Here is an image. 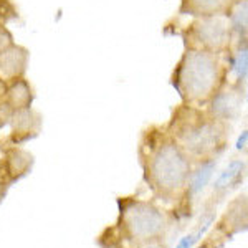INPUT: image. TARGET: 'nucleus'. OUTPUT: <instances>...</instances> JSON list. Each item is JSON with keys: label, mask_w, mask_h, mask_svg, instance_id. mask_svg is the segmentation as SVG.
Wrapping results in <instances>:
<instances>
[{"label": "nucleus", "mask_w": 248, "mask_h": 248, "mask_svg": "<svg viewBox=\"0 0 248 248\" xmlns=\"http://www.w3.org/2000/svg\"><path fill=\"white\" fill-rule=\"evenodd\" d=\"M166 131L190 161L197 162L222 154L230 138V124L212 116L203 106L184 103L174 108Z\"/></svg>", "instance_id": "1"}, {"label": "nucleus", "mask_w": 248, "mask_h": 248, "mask_svg": "<svg viewBox=\"0 0 248 248\" xmlns=\"http://www.w3.org/2000/svg\"><path fill=\"white\" fill-rule=\"evenodd\" d=\"M141 155L146 181L159 194L174 195L187 186L192 161L166 129L151 127L144 133Z\"/></svg>", "instance_id": "2"}, {"label": "nucleus", "mask_w": 248, "mask_h": 248, "mask_svg": "<svg viewBox=\"0 0 248 248\" xmlns=\"http://www.w3.org/2000/svg\"><path fill=\"white\" fill-rule=\"evenodd\" d=\"M225 81L227 65L223 55L195 48H184L170 75V86L179 94L181 103L192 106H205Z\"/></svg>", "instance_id": "3"}, {"label": "nucleus", "mask_w": 248, "mask_h": 248, "mask_svg": "<svg viewBox=\"0 0 248 248\" xmlns=\"http://www.w3.org/2000/svg\"><path fill=\"white\" fill-rule=\"evenodd\" d=\"M181 35L184 48H195L215 55H225L233 43V35L225 15L192 18Z\"/></svg>", "instance_id": "4"}, {"label": "nucleus", "mask_w": 248, "mask_h": 248, "mask_svg": "<svg viewBox=\"0 0 248 248\" xmlns=\"http://www.w3.org/2000/svg\"><path fill=\"white\" fill-rule=\"evenodd\" d=\"M123 223L133 238L153 240L162 233L164 215L153 203L136 201L124 207Z\"/></svg>", "instance_id": "5"}, {"label": "nucleus", "mask_w": 248, "mask_h": 248, "mask_svg": "<svg viewBox=\"0 0 248 248\" xmlns=\"http://www.w3.org/2000/svg\"><path fill=\"white\" fill-rule=\"evenodd\" d=\"M247 105V88L238 86L237 83L227 79L222 86L215 91L207 103L205 109L220 121L230 124L242 116Z\"/></svg>", "instance_id": "6"}, {"label": "nucleus", "mask_w": 248, "mask_h": 248, "mask_svg": "<svg viewBox=\"0 0 248 248\" xmlns=\"http://www.w3.org/2000/svg\"><path fill=\"white\" fill-rule=\"evenodd\" d=\"M30 63V51L29 48L22 45H10L7 50L0 53V79L12 81V79L23 78L27 75Z\"/></svg>", "instance_id": "7"}, {"label": "nucleus", "mask_w": 248, "mask_h": 248, "mask_svg": "<svg viewBox=\"0 0 248 248\" xmlns=\"http://www.w3.org/2000/svg\"><path fill=\"white\" fill-rule=\"evenodd\" d=\"M227 79L238 86H248V40H233L225 55Z\"/></svg>", "instance_id": "8"}, {"label": "nucleus", "mask_w": 248, "mask_h": 248, "mask_svg": "<svg viewBox=\"0 0 248 248\" xmlns=\"http://www.w3.org/2000/svg\"><path fill=\"white\" fill-rule=\"evenodd\" d=\"M33 166V155L22 147H10L5 151L0 162V179L3 182H15L25 177Z\"/></svg>", "instance_id": "9"}, {"label": "nucleus", "mask_w": 248, "mask_h": 248, "mask_svg": "<svg viewBox=\"0 0 248 248\" xmlns=\"http://www.w3.org/2000/svg\"><path fill=\"white\" fill-rule=\"evenodd\" d=\"M9 123L12 126L10 139L14 144H20L37 138L40 129H42V116L33 108L14 111Z\"/></svg>", "instance_id": "10"}, {"label": "nucleus", "mask_w": 248, "mask_h": 248, "mask_svg": "<svg viewBox=\"0 0 248 248\" xmlns=\"http://www.w3.org/2000/svg\"><path fill=\"white\" fill-rule=\"evenodd\" d=\"M3 101L12 111H20L31 108L35 101V90L31 83L23 78L12 79L5 83V93H3Z\"/></svg>", "instance_id": "11"}, {"label": "nucleus", "mask_w": 248, "mask_h": 248, "mask_svg": "<svg viewBox=\"0 0 248 248\" xmlns=\"http://www.w3.org/2000/svg\"><path fill=\"white\" fill-rule=\"evenodd\" d=\"M232 2L233 0H181L177 14L190 18L225 15Z\"/></svg>", "instance_id": "12"}, {"label": "nucleus", "mask_w": 248, "mask_h": 248, "mask_svg": "<svg viewBox=\"0 0 248 248\" xmlns=\"http://www.w3.org/2000/svg\"><path fill=\"white\" fill-rule=\"evenodd\" d=\"M233 40H248V0H233L225 12Z\"/></svg>", "instance_id": "13"}, {"label": "nucleus", "mask_w": 248, "mask_h": 248, "mask_svg": "<svg viewBox=\"0 0 248 248\" xmlns=\"http://www.w3.org/2000/svg\"><path fill=\"white\" fill-rule=\"evenodd\" d=\"M217 167V157L205 159V161H199V166L195 170L190 172L189 175V190L190 194H199L207 187V184L210 182L214 170Z\"/></svg>", "instance_id": "14"}, {"label": "nucleus", "mask_w": 248, "mask_h": 248, "mask_svg": "<svg viewBox=\"0 0 248 248\" xmlns=\"http://www.w3.org/2000/svg\"><path fill=\"white\" fill-rule=\"evenodd\" d=\"M243 172H245V162L238 161V159L232 161L229 166L225 167V170L218 175V179L214 184V189L215 190L229 189L230 186H233L235 182L240 181V177L243 175Z\"/></svg>", "instance_id": "15"}, {"label": "nucleus", "mask_w": 248, "mask_h": 248, "mask_svg": "<svg viewBox=\"0 0 248 248\" xmlns=\"http://www.w3.org/2000/svg\"><path fill=\"white\" fill-rule=\"evenodd\" d=\"M227 218H229V225L233 229V232H238L242 229H245L247 225V202H245V195L243 197H238L237 202L232 203L229 214H227Z\"/></svg>", "instance_id": "16"}, {"label": "nucleus", "mask_w": 248, "mask_h": 248, "mask_svg": "<svg viewBox=\"0 0 248 248\" xmlns=\"http://www.w3.org/2000/svg\"><path fill=\"white\" fill-rule=\"evenodd\" d=\"M18 18V10L15 9L12 0H0V23H7L10 20Z\"/></svg>", "instance_id": "17"}, {"label": "nucleus", "mask_w": 248, "mask_h": 248, "mask_svg": "<svg viewBox=\"0 0 248 248\" xmlns=\"http://www.w3.org/2000/svg\"><path fill=\"white\" fill-rule=\"evenodd\" d=\"M14 35H12V31L7 29L5 23H0V53H2L3 50H7L10 45H14Z\"/></svg>", "instance_id": "18"}, {"label": "nucleus", "mask_w": 248, "mask_h": 248, "mask_svg": "<svg viewBox=\"0 0 248 248\" xmlns=\"http://www.w3.org/2000/svg\"><path fill=\"white\" fill-rule=\"evenodd\" d=\"M199 235H194V237H186V238H182V242L179 243V247L177 248H190L192 247V243L197 240Z\"/></svg>", "instance_id": "19"}, {"label": "nucleus", "mask_w": 248, "mask_h": 248, "mask_svg": "<svg viewBox=\"0 0 248 248\" xmlns=\"http://www.w3.org/2000/svg\"><path fill=\"white\" fill-rule=\"evenodd\" d=\"M247 139H248V134H247V129H245L242 133V136L238 138V142H237V149L238 151H242V149H245V147H247Z\"/></svg>", "instance_id": "20"}, {"label": "nucleus", "mask_w": 248, "mask_h": 248, "mask_svg": "<svg viewBox=\"0 0 248 248\" xmlns=\"http://www.w3.org/2000/svg\"><path fill=\"white\" fill-rule=\"evenodd\" d=\"M3 197H5V182L0 179V202L3 201Z\"/></svg>", "instance_id": "21"}, {"label": "nucleus", "mask_w": 248, "mask_h": 248, "mask_svg": "<svg viewBox=\"0 0 248 248\" xmlns=\"http://www.w3.org/2000/svg\"><path fill=\"white\" fill-rule=\"evenodd\" d=\"M149 248H155V247H149Z\"/></svg>", "instance_id": "22"}]
</instances>
